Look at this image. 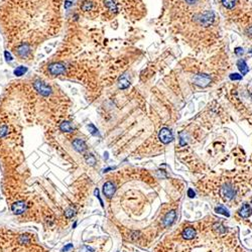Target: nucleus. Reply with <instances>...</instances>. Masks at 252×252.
Segmentation results:
<instances>
[{
  "mask_svg": "<svg viewBox=\"0 0 252 252\" xmlns=\"http://www.w3.org/2000/svg\"><path fill=\"white\" fill-rule=\"evenodd\" d=\"M47 72L52 77L65 75L67 72V65L64 62H54L47 65Z\"/></svg>",
  "mask_w": 252,
  "mask_h": 252,
  "instance_id": "nucleus-1",
  "label": "nucleus"
},
{
  "mask_svg": "<svg viewBox=\"0 0 252 252\" xmlns=\"http://www.w3.org/2000/svg\"><path fill=\"white\" fill-rule=\"evenodd\" d=\"M34 88L39 95H42L43 97H48L52 94V87L40 79H36L34 81Z\"/></svg>",
  "mask_w": 252,
  "mask_h": 252,
  "instance_id": "nucleus-2",
  "label": "nucleus"
},
{
  "mask_svg": "<svg viewBox=\"0 0 252 252\" xmlns=\"http://www.w3.org/2000/svg\"><path fill=\"white\" fill-rule=\"evenodd\" d=\"M31 46L27 43H21L17 47H14L15 55L20 59H26L31 54Z\"/></svg>",
  "mask_w": 252,
  "mask_h": 252,
  "instance_id": "nucleus-3",
  "label": "nucleus"
},
{
  "mask_svg": "<svg viewBox=\"0 0 252 252\" xmlns=\"http://www.w3.org/2000/svg\"><path fill=\"white\" fill-rule=\"evenodd\" d=\"M158 138H160V140L162 142V143L169 144V142H172L173 139V134L169 128L164 127L160 130V132H158Z\"/></svg>",
  "mask_w": 252,
  "mask_h": 252,
  "instance_id": "nucleus-4",
  "label": "nucleus"
},
{
  "mask_svg": "<svg viewBox=\"0 0 252 252\" xmlns=\"http://www.w3.org/2000/svg\"><path fill=\"white\" fill-rule=\"evenodd\" d=\"M194 83L199 87H207L211 83V77L208 74H198L194 77Z\"/></svg>",
  "mask_w": 252,
  "mask_h": 252,
  "instance_id": "nucleus-5",
  "label": "nucleus"
},
{
  "mask_svg": "<svg viewBox=\"0 0 252 252\" xmlns=\"http://www.w3.org/2000/svg\"><path fill=\"white\" fill-rule=\"evenodd\" d=\"M220 193L222 195V197L226 199V200H231L235 197V190L232 186L230 185H224L220 190Z\"/></svg>",
  "mask_w": 252,
  "mask_h": 252,
  "instance_id": "nucleus-6",
  "label": "nucleus"
},
{
  "mask_svg": "<svg viewBox=\"0 0 252 252\" xmlns=\"http://www.w3.org/2000/svg\"><path fill=\"white\" fill-rule=\"evenodd\" d=\"M214 13L212 11H206L203 14L200 15V18H199V21H200L201 24L205 26H208L210 24H212V22L214 21Z\"/></svg>",
  "mask_w": 252,
  "mask_h": 252,
  "instance_id": "nucleus-7",
  "label": "nucleus"
},
{
  "mask_svg": "<svg viewBox=\"0 0 252 252\" xmlns=\"http://www.w3.org/2000/svg\"><path fill=\"white\" fill-rule=\"evenodd\" d=\"M11 210L12 212L16 215H20L22 214L24 211L26 210V204L24 201H18V202H15L14 204H12L11 206Z\"/></svg>",
  "mask_w": 252,
  "mask_h": 252,
  "instance_id": "nucleus-8",
  "label": "nucleus"
},
{
  "mask_svg": "<svg viewBox=\"0 0 252 252\" xmlns=\"http://www.w3.org/2000/svg\"><path fill=\"white\" fill-rule=\"evenodd\" d=\"M103 193L107 198H111L115 193V186L111 182H107L103 185Z\"/></svg>",
  "mask_w": 252,
  "mask_h": 252,
  "instance_id": "nucleus-9",
  "label": "nucleus"
},
{
  "mask_svg": "<svg viewBox=\"0 0 252 252\" xmlns=\"http://www.w3.org/2000/svg\"><path fill=\"white\" fill-rule=\"evenodd\" d=\"M73 146H74V149L77 150L78 152H84L85 150L87 149V144L85 143V141L81 138H76V139L73 141Z\"/></svg>",
  "mask_w": 252,
  "mask_h": 252,
  "instance_id": "nucleus-10",
  "label": "nucleus"
},
{
  "mask_svg": "<svg viewBox=\"0 0 252 252\" xmlns=\"http://www.w3.org/2000/svg\"><path fill=\"white\" fill-rule=\"evenodd\" d=\"M60 130L64 133H72L75 130L74 125H73L70 121H63L59 126Z\"/></svg>",
  "mask_w": 252,
  "mask_h": 252,
  "instance_id": "nucleus-11",
  "label": "nucleus"
},
{
  "mask_svg": "<svg viewBox=\"0 0 252 252\" xmlns=\"http://www.w3.org/2000/svg\"><path fill=\"white\" fill-rule=\"evenodd\" d=\"M176 216H177V214H176V211H169V212L165 215V217L164 218V225L165 227H168L169 225H172L173 221H174V219H176Z\"/></svg>",
  "mask_w": 252,
  "mask_h": 252,
  "instance_id": "nucleus-12",
  "label": "nucleus"
},
{
  "mask_svg": "<svg viewBox=\"0 0 252 252\" xmlns=\"http://www.w3.org/2000/svg\"><path fill=\"white\" fill-rule=\"evenodd\" d=\"M251 214H252V209L250 205L248 204H244L240 208V210H239V215H240L242 218H248L251 216Z\"/></svg>",
  "mask_w": 252,
  "mask_h": 252,
  "instance_id": "nucleus-13",
  "label": "nucleus"
},
{
  "mask_svg": "<svg viewBox=\"0 0 252 252\" xmlns=\"http://www.w3.org/2000/svg\"><path fill=\"white\" fill-rule=\"evenodd\" d=\"M104 5L109 11L116 13L118 11V6L115 2V0H104Z\"/></svg>",
  "mask_w": 252,
  "mask_h": 252,
  "instance_id": "nucleus-14",
  "label": "nucleus"
},
{
  "mask_svg": "<svg viewBox=\"0 0 252 252\" xmlns=\"http://www.w3.org/2000/svg\"><path fill=\"white\" fill-rule=\"evenodd\" d=\"M237 67L239 69V71H240V73L242 74V76L246 75L247 73L249 72V68H248V66H247V64L244 60H239L237 62Z\"/></svg>",
  "mask_w": 252,
  "mask_h": 252,
  "instance_id": "nucleus-15",
  "label": "nucleus"
},
{
  "mask_svg": "<svg viewBox=\"0 0 252 252\" xmlns=\"http://www.w3.org/2000/svg\"><path fill=\"white\" fill-rule=\"evenodd\" d=\"M195 236H196V230L192 227H189V228H186L182 232V237L187 240H190V239H193Z\"/></svg>",
  "mask_w": 252,
  "mask_h": 252,
  "instance_id": "nucleus-16",
  "label": "nucleus"
},
{
  "mask_svg": "<svg viewBox=\"0 0 252 252\" xmlns=\"http://www.w3.org/2000/svg\"><path fill=\"white\" fill-rule=\"evenodd\" d=\"M93 8H94V2L91 1V0H85V1L82 3V5H81V9H82L84 12H89L93 10Z\"/></svg>",
  "mask_w": 252,
  "mask_h": 252,
  "instance_id": "nucleus-17",
  "label": "nucleus"
},
{
  "mask_svg": "<svg viewBox=\"0 0 252 252\" xmlns=\"http://www.w3.org/2000/svg\"><path fill=\"white\" fill-rule=\"evenodd\" d=\"M129 80L127 79V77H126L125 75H123L122 77H120V79L118 81V87L120 89H122V90H124V89H127L129 87Z\"/></svg>",
  "mask_w": 252,
  "mask_h": 252,
  "instance_id": "nucleus-18",
  "label": "nucleus"
},
{
  "mask_svg": "<svg viewBox=\"0 0 252 252\" xmlns=\"http://www.w3.org/2000/svg\"><path fill=\"white\" fill-rule=\"evenodd\" d=\"M27 71H28L27 67H25V66H19V67H17L16 69H14L13 74L16 77H21V76H23L24 74H25Z\"/></svg>",
  "mask_w": 252,
  "mask_h": 252,
  "instance_id": "nucleus-19",
  "label": "nucleus"
},
{
  "mask_svg": "<svg viewBox=\"0 0 252 252\" xmlns=\"http://www.w3.org/2000/svg\"><path fill=\"white\" fill-rule=\"evenodd\" d=\"M222 4L227 9H233L236 4V0H222Z\"/></svg>",
  "mask_w": 252,
  "mask_h": 252,
  "instance_id": "nucleus-20",
  "label": "nucleus"
},
{
  "mask_svg": "<svg viewBox=\"0 0 252 252\" xmlns=\"http://www.w3.org/2000/svg\"><path fill=\"white\" fill-rule=\"evenodd\" d=\"M85 160H86L87 164H90V165H94L96 164V158L91 153L90 154H86V155H85Z\"/></svg>",
  "mask_w": 252,
  "mask_h": 252,
  "instance_id": "nucleus-21",
  "label": "nucleus"
},
{
  "mask_svg": "<svg viewBox=\"0 0 252 252\" xmlns=\"http://www.w3.org/2000/svg\"><path fill=\"white\" fill-rule=\"evenodd\" d=\"M215 211H216V213H218V214H222V215H224V216H226V217H229V216H230V214H229V212H228V210L225 209L224 207H222V206L217 207V208L215 209Z\"/></svg>",
  "mask_w": 252,
  "mask_h": 252,
  "instance_id": "nucleus-22",
  "label": "nucleus"
},
{
  "mask_svg": "<svg viewBox=\"0 0 252 252\" xmlns=\"http://www.w3.org/2000/svg\"><path fill=\"white\" fill-rule=\"evenodd\" d=\"M88 129H89V131H90V133L92 134V135H94V136H100L98 129H97V128L95 127V125H94V124H89V125H88Z\"/></svg>",
  "mask_w": 252,
  "mask_h": 252,
  "instance_id": "nucleus-23",
  "label": "nucleus"
},
{
  "mask_svg": "<svg viewBox=\"0 0 252 252\" xmlns=\"http://www.w3.org/2000/svg\"><path fill=\"white\" fill-rule=\"evenodd\" d=\"M7 134H8V126L6 125L0 126V138L5 137Z\"/></svg>",
  "mask_w": 252,
  "mask_h": 252,
  "instance_id": "nucleus-24",
  "label": "nucleus"
},
{
  "mask_svg": "<svg viewBox=\"0 0 252 252\" xmlns=\"http://www.w3.org/2000/svg\"><path fill=\"white\" fill-rule=\"evenodd\" d=\"M74 215H75V210L73 209V208H69L66 210V212H65V216H66L67 219H71L74 217Z\"/></svg>",
  "mask_w": 252,
  "mask_h": 252,
  "instance_id": "nucleus-25",
  "label": "nucleus"
},
{
  "mask_svg": "<svg viewBox=\"0 0 252 252\" xmlns=\"http://www.w3.org/2000/svg\"><path fill=\"white\" fill-rule=\"evenodd\" d=\"M4 58H5L6 62H12V61H13V56H11V54L8 51L4 52Z\"/></svg>",
  "mask_w": 252,
  "mask_h": 252,
  "instance_id": "nucleus-26",
  "label": "nucleus"
},
{
  "mask_svg": "<svg viewBox=\"0 0 252 252\" xmlns=\"http://www.w3.org/2000/svg\"><path fill=\"white\" fill-rule=\"evenodd\" d=\"M242 78H243V76L242 75H239V74H237V73H234V74H231L230 75V79L231 80H242Z\"/></svg>",
  "mask_w": 252,
  "mask_h": 252,
  "instance_id": "nucleus-27",
  "label": "nucleus"
},
{
  "mask_svg": "<svg viewBox=\"0 0 252 252\" xmlns=\"http://www.w3.org/2000/svg\"><path fill=\"white\" fill-rule=\"evenodd\" d=\"M234 52H235V54H236L237 56H242L243 52H243V48L242 47H236Z\"/></svg>",
  "mask_w": 252,
  "mask_h": 252,
  "instance_id": "nucleus-28",
  "label": "nucleus"
},
{
  "mask_svg": "<svg viewBox=\"0 0 252 252\" xmlns=\"http://www.w3.org/2000/svg\"><path fill=\"white\" fill-rule=\"evenodd\" d=\"M80 252H94L93 251L90 247H88V246H83L82 248L80 249Z\"/></svg>",
  "mask_w": 252,
  "mask_h": 252,
  "instance_id": "nucleus-29",
  "label": "nucleus"
},
{
  "mask_svg": "<svg viewBox=\"0 0 252 252\" xmlns=\"http://www.w3.org/2000/svg\"><path fill=\"white\" fill-rule=\"evenodd\" d=\"M19 241L22 243H28V241H29V239H28V237L27 236H24V235H22L21 237H20V239H19Z\"/></svg>",
  "mask_w": 252,
  "mask_h": 252,
  "instance_id": "nucleus-30",
  "label": "nucleus"
},
{
  "mask_svg": "<svg viewBox=\"0 0 252 252\" xmlns=\"http://www.w3.org/2000/svg\"><path fill=\"white\" fill-rule=\"evenodd\" d=\"M71 249H73V244H67V245L63 248L62 251H63V252H68L69 250H71Z\"/></svg>",
  "mask_w": 252,
  "mask_h": 252,
  "instance_id": "nucleus-31",
  "label": "nucleus"
},
{
  "mask_svg": "<svg viewBox=\"0 0 252 252\" xmlns=\"http://www.w3.org/2000/svg\"><path fill=\"white\" fill-rule=\"evenodd\" d=\"M95 196L97 197L99 199V201H100V204H101V206L102 207H104V205H103V202H102V200H101V198H100V196H99V190L98 189H96L95 190Z\"/></svg>",
  "mask_w": 252,
  "mask_h": 252,
  "instance_id": "nucleus-32",
  "label": "nucleus"
},
{
  "mask_svg": "<svg viewBox=\"0 0 252 252\" xmlns=\"http://www.w3.org/2000/svg\"><path fill=\"white\" fill-rule=\"evenodd\" d=\"M72 5H73V2L69 1V0L68 1H65V9H69Z\"/></svg>",
  "mask_w": 252,
  "mask_h": 252,
  "instance_id": "nucleus-33",
  "label": "nucleus"
},
{
  "mask_svg": "<svg viewBox=\"0 0 252 252\" xmlns=\"http://www.w3.org/2000/svg\"><path fill=\"white\" fill-rule=\"evenodd\" d=\"M188 196H189L190 198H194L195 196H196V194H195L194 190H192V189H189V191H188Z\"/></svg>",
  "mask_w": 252,
  "mask_h": 252,
  "instance_id": "nucleus-34",
  "label": "nucleus"
},
{
  "mask_svg": "<svg viewBox=\"0 0 252 252\" xmlns=\"http://www.w3.org/2000/svg\"><path fill=\"white\" fill-rule=\"evenodd\" d=\"M198 1H199V0H186V2L188 4H190V5H195V4H196Z\"/></svg>",
  "mask_w": 252,
  "mask_h": 252,
  "instance_id": "nucleus-35",
  "label": "nucleus"
},
{
  "mask_svg": "<svg viewBox=\"0 0 252 252\" xmlns=\"http://www.w3.org/2000/svg\"><path fill=\"white\" fill-rule=\"evenodd\" d=\"M247 34H249V35H250V34H251V35H252V26H251L250 28H248V29H247Z\"/></svg>",
  "mask_w": 252,
  "mask_h": 252,
  "instance_id": "nucleus-36",
  "label": "nucleus"
},
{
  "mask_svg": "<svg viewBox=\"0 0 252 252\" xmlns=\"http://www.w3.org/2000/svg\"><path fill=\"white\" fill-rule=\"evenodd\" d=\"M249 52H251V54H252V50H251V51H249Z\"/></svg>",
  "mask_w": 252,
  "mask_h": 252,
  "instance_id": "nucleus-37",
  "label": "nucleus"
}]
</instances>
